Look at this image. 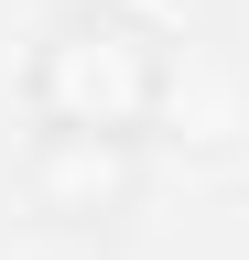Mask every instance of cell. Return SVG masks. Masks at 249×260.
<instances>
[{
	"mask_svg": "<svg viewBox=\"0 0 249 260\" xmlns=\"http://www.w3.org/2000/svg\"><path fill=\"white\" fill-rule=\"evenodd\" d=\"M33 184H44V206L54 217H98L130 195V130H54L44 162H33Z\"/></svg>",
	"mask_w": 249,
	"mask_h": 260,
	"instance_id": "7a4b0ae2",
	"label": "cell"
},
{
	"mask_svg": "<svg viewBox=\"0 0 249 260\" xmlns=\"http://www.w3.org/2000/svg\"><path fill=\"white\" fill-rule=\"evenodd\" d=\"M141 98H152V65H141V44L119 22H65V32H54V54H44L54 130H130Z\"/></svg>",
	"mask_w": 249,
	"mask_h": 260,
	"instance_id": "6da1fadb",
	"label": "cell"
}]
</instances>
